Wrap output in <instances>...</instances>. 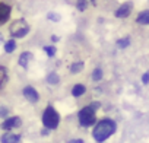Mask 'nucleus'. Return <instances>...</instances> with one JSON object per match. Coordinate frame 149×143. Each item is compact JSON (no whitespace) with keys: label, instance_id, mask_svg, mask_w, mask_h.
Segmentation results:
<instances>
[{"label":"nucleus","instance_id":"nucleus-20","mask_svg":"<svg viewBox=\"0 0 149 143\" xmlns=\"http://www.w3.org/2000/svg\"><path fill=\"white\" fill-rule=\"evenodd\" d=\"M88 6V0H78V3H76V8L79 10H85Z\"/></svg>","mask_w":149,"mask_h":143},{"label":"nucleus","instance_id":"nucleus-23","mask_svg":"<svg viewBox=\"0 0 149 143\" xmlns=\"http://www.w3.org/2000/svg\"><path fill=\"white\" fill-rule=\"evenodd\" d=\"M8 114V110L6 108H0V117H5Z\"/></svg>","mask_w":149,"mask_h":143},{"label":"nucleus","instance_id":"nucleus-21","mask_svg":"<svg viewBox=\"0 0 149 143\" xmlns=\"http://www.w3.org/2000/svg\"><path fill=\"white\" fill-rule=\"evenodd\" d=\"M47 18L51 19V21H54V22H58L60 21V15H56V13H48Z\"/></svg>","mask_w":149,"mask_h":143},{"label":"nucleus","instance_id":"nucleus-14","mask_svg":"<svg viewBox=\"0 0 149 143\" xmlns=\"http://www.w3.org/2000/svg\"><path fill=\"white\" fill-rule=\"evenodd\" d=\"M84 70V63L82 61H76V63H73L70 66V72L72 73H79V72Z\"/></svg>","mask_w":149,"mask_h":143},{"label":"nucleus","instance_id":"nucleus-5","mask_svg":"<svg viewBox=\"0 0 149 143\" xmlns=\"http://www.w3.org/2000/svg\"><path fill=\"white\" fill-rule=\"evenodd\" d=\"M21 123H22V121H21L19 117H9V118H6V120L3 121L2 128H3V130H12V128L19 127Z\"/></svg>","mask_w":149,"mask_h":143},{"label":"nucleus","instance_id":"nucleus-12","mask_svg":"<svg viewBox=\"0 0 149 143\" xmlns=\"http://www.w3.org/2000/svg\"><path fill=\"white\" fill-rule=\"evenodd\" d=\"M136 21L140 25H149V10H143L142 13H139Z\"/></svg>","mask_w":149,"mask_h":143},{"label":"nucleus","instance_id":"nucleus-25","mask_svg":"<svg viewBox=\"0 0 149 143\" xmlns=\"http://www.w3.org/2000/svg\"><path fill=\"white\" fill-rule=\"evenodd\" d=\"M48 131H50V130H48V128H44V130H42V131H41V133H42V134H48Z\"/></svg>","mask_w":149,"mask_h":143},{"label":"nucleus","instance_id":"nucleus-17","mask_svg":"<svg viewBox=\"0 0 149 143\" xmlns=\"http://www.w3.org/2000/svg\"><path fill=\"white\" fill-rule=\"evenodd\" d=\"M92 79H94V81H97V82L102 79V70H101L100 67L94 69V72H92Z\"/></svg>","mask_w":149,"mask_h":143},{"label":"nucleus","instance_id":"nucleus-1","mask_svg":"<svg viewBox=\"0 0 149 143\" xmlns=\"http://www.w3.org/2000/svg\"><path fill=\"white\" fill-rule=\"evenodd\" d=\"M116 131V123L114 120L111 118H104L101 121H98L94 127V131H92V136L94 139L98 142V143H102L105 142L113 133Z\"/></svg>","mask_w":149,"mask_h":143},{"label":"nucleus","instance_id":"nucleus-19","mask_svg":"<svg viewBox=\"0 0 149 143\" xmlns=\"http://www.w3.org/2000/svg\"><path fill=\"white\" fill-rule=\"evenodd\" d=\"M44 51L47 53L48 57H54V54H56V47H53V45H45V47H44Z\"/></svg>","mask_w":149,"mask_h":143},{"label":"nucleus","instance_id":"nucleus-9","mask_svg":"<svg viewBox=\"0 0 149 143\" xmlns=\"http://www.w3.org/2000/svg\"><path fill=\"white\" fill-rule=\"evenodd\" d=\"M19 142V134L15 133H5L2 136V143H18Z\"/></svg>","mask_w":149,"mask_h":143},{"label":"nucleus","instance_id":"nucleus-16","mask_svg":"<svg viewBox=\"0 0 149 143\" xmlns=\"http://www.w3.org/2000/svg\"><path fill=\"white\" fill-rule=\"evenodd\" d=\"M8 81V75H6V69L0 66V88H3V85Z\"/></svg>","mask_w":149,"mask_h":143},{"label":"nucleus","instance_id":"nucleus-13","mask_svg":"<svg viewBox=\"0 0 149 143\" xmlns=\"http://www.w3.org/2000/svg\"><path fill=\"white\" fill-rule=\"evenodd\" d=\"M16 50V42H15V40H9V41H6L5 42V51L6 53H13Z\"/></svg>","mask_w":149,"mask_h":143},{"label":"nucleus","instance_id":"nucleus-4","mask_svg":"<svg viewBox=\"0 0 149 143\" xmlns=\"http://www.w3.org/2000/svg\"><path fill=\"white\" fill-rule=\"evenodd\" d=\"M9 32L13 38H24L28 32H29V25L24 21V19H19V21H15L10 28H9Z\"/></svg>","mask_w":149,"mask_h":143},{"label":"nucleus","instance_id":"nucleus-3","mask_svg":"<svg viewBox=\"0 0 149 143\" xmlns=\"http://www.w3.org/2000/svg\"><path fill=\"white\" fill-rule=\"evenodd\" d=\"M78 118H79V123L81 126L84 127H89V126H94L95 124V107L94 105H88L85 108H82L78 114Z\"/></svg>","mask_w":149,"mask_h":143},{"label":"nucleus","instance_id":"nucleus-2","mask_svg":"<svg viewBox=\"0 0 149 143\" xmlns=\"http://www.w3.org/2000/svg\"><path fill=\"white\" fill-rule=\"evenodd\" d=\"M58 123H60L58 112L53 107H47L44 110V114H42V124H44V127L48 128V130H54V128L58 127Z\"/></svg>","mask_w":149,"mask_h":143},{"label":"nucleus","instance_id":"nucleus-8","mask_svg":"<svg viewBox=\"0 0 149 143\" xmlns=\"http://www.w3.org/2000/svg\"><path fill=\"white\" fill-rule=\"evenodd\" d=\"M130 12H132V3H124L116 10V16L117 18H127L130 15Z\"/></svg>","mask_w":149,"mask_h":143},{"label":"nucleus","instance_id":"nucleus-18","mask_svg":"<svg viewBox=\"0 0 149 143\" xmlns=\"http://www.w3.org/2000/svg\"><path fill=\"white\" fill-rule=\"evenodd\" d=\"M129 44H130V38H129V37H126V38H120V40L117 41V47H118V48H126Z\"/></svg>","mask_w":149,"mask_h":143},{"label":"nucleus","instance_id":"nucleus-22","mask_svg":"<svg viewBox=\"0 0 149 143\" xmlns=\"http://www.w3.org/2000/svg\"><path fill=\"white\" fill-rule=\"evenodd\" d=\"M142 82H143V83H149V73H148V72L142 76Z\"/></svg>","mask_w":149,"mask_h":143},{"label":"nucleus","instance_id":"nucleus-11","mask_svg":"<svg viewBox=\"0 0 149 143\" xmlns=\"http://www.w3.org/2000/svg\"><path fill=\"white\" fill-rule=\"evenodd\" d=\"M85 92H86V88H85V85H81V83L74 85L73 89H72V95L76 96V98H78V96H82Z\"/></svg>","mask_w":149,"mask_h":143},{"label":"nucleus","instance_id":"nucleus-7","mask_svg":"<svg viewBox=\"0 0 149 143\" xmlns=\"http://www.w3.org/2000/svg\"><path fill=\"white\" fill-rule=\"evenodd\" d=\"M10 12H12V8L6 3H0V25L6 24V21L9 19L10 16Z\"/></svg>","mask_w":149,"mask_h":143},{"label":"nucleus","instance_id":"nucleus-10","mask_svg":"<svg viewBox=\"0 0 149 143\" xmlns=\"http://www.w3.org/2000/svg\"><path fill=\"white\" fill-rule=\"evenodd\" d=\"M31 58H32V54H31L29 51H24V53L21 54V57H19V66L28 67V63H29Z\"/></svg>","mask_w":149,"mask_h":143},{"label":"nucleus","instance_id":"nucleus-15","mask_svg":"<svg viewBox=\"0 0 149 143\" xmlns=\"http://www.w3.org/2000/svg\"><path fill=\"white\" fill-rule=\"evenodd\" d=\"M58 81H60V79H58V75L54 73V72H51V73L47 76V82H48L50 85H57Z\"/></svg>","mask_w":149,"mask_h":143},{"label":"nucleus","instance_id":"nucleus-24","mask_svg":"<svg viewBox=\"0 0 149 143\" xmlns=\"http://www.w3.org/2000/svg\"><path fill=\"white\" fill-rule=\"evenodd\" d=\"M69 143H84V140H70Z\"/></svg>","mask_w":149,"mask_h":143},{"label":"nucleus","instance_id":"nucleus-6","mask_svg":"<svg viewBox=\"0 0 149 143\" xmlns=\"http://www.w3.org/2000/svg\"><path fill=\"white\" fill-rule=\"evenodd\" d=\"M22 92H24V96H25L29 102H38L40 95H38V92H37L32 86H25Z\"/></svg>","mask_w":149,"mask_h":143}]
</instances>
